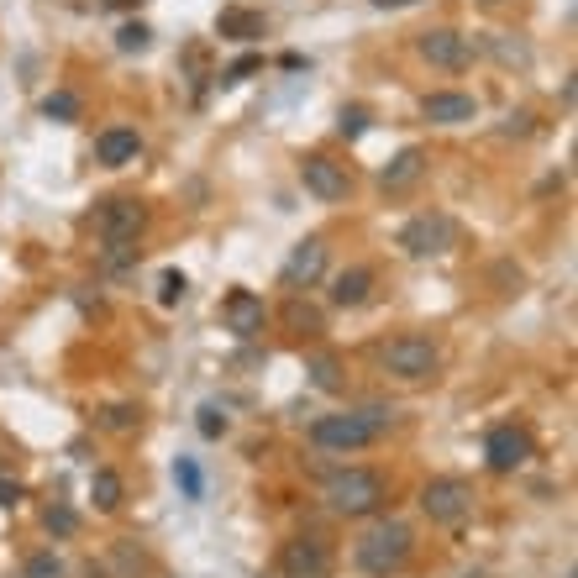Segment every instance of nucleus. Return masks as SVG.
Wrapping results in <instances>:
<instances>
[{
	"label": "nucleus",
	"mask_w": 578,
	"mask_h": 578,
	"mask_svg": "<svg viewBox=\"0 0 578 578\" xmlns=\"http://www.w3.org/2000/svg\"><path fill=\"white\" fill-rule=\"evenodd\" d=\"M148 232V205L132 200V195H111V200H100V211H95V237L100 247H106V263L116 268H132L137 263V237Z\"/></svg>",
	"instance_id": "1"
},
{
	"label": "nucleus",
	"mask_w": 578,
	"mask_h": 578,
	"mask_svg": "<svg viewBox=\"0 0 578 578\" xmlns=\"http://www.w3.org/2000/svg\"><path fill=\"white\" fill-rule=\"evenodd\" d=\"M389 421H395V410L384 405H368V410H337V416H316L311 421V442L321 452H358V447H374Z\"/></svg>",
	"instance_id": "2"
},
{
	"label": "nucleus",
	"mask_w": 578,
	"mask_h": 578,
	"mask_svg": "<svg viewBox=\"0 0 578 578\" xmlns=\"http://www.w3.org/2000/svg\"><path fill=\"white\" fill-rule=\"evenodd\" d=\"M410 552H416V536H410L405 521H374L358 542H353V563L368 573V578H395Z\"/></svg>",
	"instance_id": "3"
},
{
	"label": "nucleus",
	"mask_w": 578,
	"mask_h": 578,
	"mask_svg": "<svg viewBox=\"0 0 578 578\" xmlns=\"http://www.w3.org/2000/svg\"><path fill=\"white\" fill-rule=\"evenodd\" d=\"M321 494H326V505H332L337 515H347V521L374 515L389 500V489H384V479H379L374 468H337V473H326Z\"/></svg>",
	"instance_id": "4"
},
{
	"label": "nucleus",
	"mask_w": 578,
	"mask_h": 578,
	"mask_svg": "<svg viewBox=\"0 0 578 578\" xmlns=\"http://www.w3.org/2000/svg\"><path fill=\"white\" fill-rule=\"evenodd\" d=\"M379 363H384V374H395L400 384H426V379H437V368H442V347L421 332H400L379 347Z\"/></svg>",
	"instance_id": "5"
},
{
	"label": "nucleus",
	"mask_w": 578,
	"mask_h": 578,
	"mask_svg": "<svg viewBox=\"0 0 578 578\" xmlns=\"http://www.w3.org/2000/svg\"><path fill=\"white\" fill-rule=\"evenodd\" d=\"M421 510H426L431 526H463L468 515H473V484L442 473V479H431L421 489Z\"/></svg>",
	"instance_id": "6"
},
{
	"label": "nucleus",
	"mask_w": 578,
	"mask_h": 578,
	"mask_svg": "<svg viewBox=\"0 0 578 578\" xmlns=\"http://www.w3.org/2000/svg\"><path fill=\"white\" fill-rule=\"evenodd\" d=\"M458 242V226H452L447 211H426V216H410L400 226V247L410 258H442L447 247Z\"/></svg>",
	"instance_id": "7"
},
{
	"label": "nucleus",
	"mask_w": 578,
	"mask_h": 578,
	"mask_svg": "<svg viewBox=\"0 0 578 578\" xmlns=\"http://www.w3.org/2000/svg\"><path fill=\"white\" fill-rule=\"evenodd\" d=\"M332 563H337V552H332V542H326L321 531L289 536L284 552H279V568L289 578H326V573H332Z\"/></svg>",
	"instance_id": "8"
},
{
	"label": "nucleus",
	"mask_w": 578,
	"mask_h": 578,
	"mask_svg": "<svg viewBox=\"0 0 578 578\" xmlns=\"http://www.w3.org/2000/svg\"><path fill=\"white\" fill-rule=\"evenodd\" d=\"M300 184H305L316 200H326V205H337V200L353 195V174H347V163L326 158V153H305V158H300Z\"/></svg>",
	"instance_id": "9"
},
{
	"label": "nucleus",
	"mask_w": 578,
	"mask_h": 578,
	"mask_svg": "<svg viewBox=\"0 0 578 578\" xmlns=\"http://www.w3.org/2000/svg\"><path fill=\"white\" fill-rule=\"evenodd\" d=\"M421 58L431 69H447V74H463L468 64H473V43L463 32H452V27H431V32H421Z\"/></svg>",
	"instance_id": "10"
},
{
	"label": "nucleus",
	"mask_w": 578,
	"mask_h": 578,
	"mask_svg": "<svg viewBox=\"0 0 578 578\" xmlns=\"http://www.w3.org/2000/svg\"><path fill=\"white\" fill-rule=\"evenodd\" d=\"M221 321H226V332H232L237 342H253L268 326V305L253 295V289H232V295L221 300Z\"/></svg>",
	"instance_id": "11"
},
{
	"label": "nucleus",
	"mask_w": 578,
	"mask_h": 578,
	"mask_svg": "<svg viewBox=\"0 0 578 578\" xmlns=\"http://www.w3.org/2000/svg\"><path fill=\"white\" fill-rule=\"evenodd\" d=\"M484 463H489V473L526 468L531 463V437H526L521 426H494L489 437H484Z\"/></svg>",
	"instance_id": "12"
},
{
	"label": "nucleus",
	"mask_w": 578,
	"mask_h": 578,
	"mask_svg": "<svg viewBox=\"0 0 578 578\" xmlns=\"http://www.w3.org/2000/svg\"><path fill=\"white\" fill-rule=\"evenodd\" d=\"M321 274H326V237H305V242H295V253L284 258L279 284L284 289H311Z\"/></svg>",
	"instance_id": "13"
},
{
	"label": "nucleus",
	"mask_w": 578,
	"mask_h": 578,
	"mask_svg": "<svg viewBox=\"0 0 578 578\" xmlns=\"http://www.w3.org/2000/svg\"><path fill=\"white\" fill-rule=\"evenodd\" d=\"M421 116L437 121V127H463V121L479 116V100L463 95V90H431V95L421 100Z\"/></svg>",
	"instance_id": "14"
},
{
	"label": "nucleus",
	"mask_w": 578,
	"mask_h": 578,
	"mask_svg": "<svg viewBox=\"0 0 578 578\" xmlns=\"http://www.w3.org/2000/svg\"><path fill=\"white\" fill-rule=\"evenodd\" d=\"M142 153V137L132 127H106L95 137V163H106V169H127V163H137Z\"/></svg>",
	"instance_id": "15"
},
{
	"label": "nucleus",
	"mask_w": 578,
	"mask_h": 578,
	"mask_svg": "<svg viewBox=\"0 0 578 578\" xmlns=\"http://www.w3.org/2000/svg\"><path fill=\"white\" fill-rule=\"evenodd\" d=\"M421 174H426V153H421V148H405V153H395V158L384 163L379 184H384L389 195H405V190H410V184H416Z\"/></svg>",
	"instance_id": "16"
},
{
	"label": "nucleus",
	"mask_w": 578,
	"mask_h": 578,
	"mask_svg": "<svg viewBox=\"0 0 578 578\" xmlns=\"http://www.w3.org/2000/svg\"><path fill=\"white\" fill-rule=\"evenodd\" d=\"M368 289H374V268H342V274L332 279V305L337 311H358V305L368 300Z\"/></svg>",
	"instance_id": "17"
},
{
	"label": "nucleus",
	"mask_w": 578,
	"mask_h": 578,
	"mask_svg": "<svg viewBox=\"0 0 578 578\" xmlns=\"http://www.w3.org/2000/svg\"><path fill=\"white\" fill-rule=\"evenodd\" d=\"M216 32L226 37V43H253V37H263V32H268V22H263V11L226 6V11L216 16Z\"/></svg>",
	"instance_id": "18"
},
{
	"label": "nucleus",
	"mask_w": 578,
	"mask_h": 578,
	"mask_svg": "<svg viewBox=\"0 0 578 578\" xmlns=\"http://www.w3.org/2000/svg\"><path fill=\"white\" fill-rule=\"evenodd\" d=\"M90 500H95V510H121V500H127V484H121V473L116 468H95L90 473Z\"/></svg>",
	"instance_id": "19"
},
{
	"label": "nucleus",
	"mask_w": 578,
	"mask_h": 578,
	"mask_svg": "<svg viewBox=\"0 0 578 578\" xmlns=\"http://www.w3.org/2000/svg\"><path fill=\"white\" fill-rule=\"evenodd\" d=\"M95 426L111 431V437H132V431L142 426V410H137V405H106V410L95 416Z\"/></svg>",
	"instance_id": "20"
},
{
	"label": "nucleus",
	"mask_w": 578,
	"mask_h": 578,
	"mask_svg": "<svg viewBox=\"0 0 578 578\" xmlns=\"http://www.w3.org/2000/svg\"><path fill=\"white\" fill-rule=\"evenodd\" d=\"M43 116H48V121H79V95H74V90H53V95L43 100Z\"/></svg>",
	"instance_id": "21"
},
{
	"label": "nucleus",
	"mask_w": 578,
	"mask_h": 578,
	"mask_svg": "<svg viewBox=\"0 0 578 578\" xmlns=\"http://www.w3.org/2000/svg\"><path fill=\"white\" fill-rule=\"evenodd\" d=\"M489 48L500 53V64H531V53H526V43H510V32H489Z\"/></svg>",
	"instance_id": "22"
},
{
	"label": "nucleus",
	"mask_w": 578,
	"mask_h": 578,
	"mask_svg": "<svg viewBox=\"0 0 578 578\" xmlns=\"http://www.w3.org/2000/svg\"><path fill=\"white\" fill-rule=\"evenodd\" d=\"M174 479H179V489H184V500H200V494H205V479H200L195 458H179V463H174Z\"/></svg>",
	"instance_id": "23"
},
{
	"label": "nucleus",
	"mask_w": 578,
	"mask_h": 578,
	"mask_svg": "<svg viewBox=\"0 0 578 578\" xmlns=\"http://www.w3.org/2000/svg\"><path fill=\"white\" fill-rule=\"evenodd\" d=\"M311 379H316V389H337V384H342L337 358H332V353H316V358H311Z\"/></svg>",
	"instance_id": "24"
},
{
	"label": "nucleus",
	"mask_w": 578,
	"mask_h": 578,
	"mask_svg": "<svg viewBox=\"0 0 578 578\" xmlns=\"http://www.w3.org/2000/svg\"><path fill=\"white\" fill-rule=\"evenodd\" d=\"M43 526H48L53 536H74V531H79V515H74L69 505H48V510H43Z\"/></svg>",
	"instance_id": "25"
},
{
	"label": "nucleus",
	"mask_w": 578,
	"mask_h": 578,
	"mask_svg": "<svg viewBox=\"0 0 578 578\" xmlns=\"http://www.w3.org/2000/svg\"><path fill=\"white\" fill-rule=\"evenodd\" d=\"M195 426H200V437L216 442V437H226V426H232V421H226L221 405H200V421H195Z\"/></svg>",
	"instance_id": "26"
},
{
	"label": "nucleus",
	"mask_w": 578,
	"mask_h": 578,
	"mask_svg": "<svg viewBox=\"0 0 578 578\" xmlns=\"http://www.w3.org/2000/svg\"><path fill=\"white\" fill-rule=\"evenodd\" d=\"M148 37H153V32L142 27V22H127V27L116 32V48H121V53H142V48H148Z\"/></svg>",
	"instance_id": "27"
},
{
	"label": "nucleus",
	"mask_w": 578,
	"mask_h": 578,
	"mask_svg": "<svg viewBox=\"0 0 578 578\" xmlns=\"http://www.w3.org/2000/svg\"><path fill=\"white\" fill-rule=\"evenodd\" d=\"M337 132H342L347 142H353V137H363V132H368V111H363V106H347V111L337 116Z\"/></svg>",
	"instance_id": "28"
},
{
	"label": "nucleus",
	"mask_w": 578,
	"mask_h": 578,
	"mask_svg": "<svg viewBox=\"0 0 578 578\" xmlns=\"http://www.w3.org/2000/svg\"><path fill=\"white\" fill-rule=\"evenodd\" d=\"M258 69H263V58H258V53H247V58H237V64L221 74V85H242V79H247V74H258Z\"/></svg>",
	"instance_id": "29"
},
{
	"label": "nucleus",
	"mask_w": 578,
	"mask_h": 578,
	"mask_svg": "<svg viewBox=\"0 0 578 578\" xmlns=\"http://www.w3.org/2000/svg\"><path fill=\"white\" fill-rule=\"evenodd\" d=\"M158 300H163V305H174V300H184V274H174V268H169V274L158 279Z\"/></svg>",
	"instance_id": "30"
},
{
	"label": "nucleus",
	"mask_w": 578,
	"mask_h": 578,
	"mask_svg": "<svg viewBox=\"0 0 578 578\" xmlns=\"http://www.w3.org/2000/svg\"><path fill=\"white\" fill-rule=\"evenodd\" d=\"M22 500H27V489H22V484H16V479H0V505H6V510H16Z\"/></svg>",
	"instance_id": "31"
},
{
	"label": "nucleus",
	"mask_w": 578,
	"mask_h": 578,
	"mask_svg": "<svg viewBox=\"0 0 578 578\" xmlns=\"http://www.w3.org/2000/svg\"><path fill=\"white\" fill-rule=\"evenodd\" d=\"M27 573H32V578H48V573L58 578V557H32V563H27Z\"/></svg>",
	"instance_id": "32"
},
{
	"label": "nucleus",
	"mask_w": 578,
	"mask_h": 578,
	"mask_svg": "<svg viewBox=\"0 0 578 578\" xmlns=\"http://www.w3.org/2000/svg\"><path fill=\"white\" fill-rule=\"evenodd\" d=\"M379 11H400V6H416V0H374Z\"/></svg>",
	"instance_id": "33"
},
{
	"label": "nucleus",
	"mask_w": 578,
	"mask_h": 578,
	"mask_svg": "<svg viewBox=\"0 0 578 578\" xmlns=\"http://www.w3.org/2000/svg\"><path fill=\"white\" fill-rule=\"evenodd\" d=\"M484 6H505V0H484Z\"/></svg>",
	"instance_id": "34"
}]
</instances>
